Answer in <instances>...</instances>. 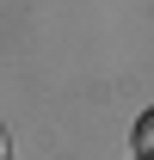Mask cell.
<instances>
[{
	"label": "cell",
	"mask_w": 154,
	"mask_h": 160,
	"mask_svg": "<svg viewBox=\"0 0 154 160\" xmlns=\"http://www.w3.org/2000/svg\"><path fill=\"white\" fill-rule=\"evenodd\" d=\"M136 160H154V111L136 117Z\"/></svg>",
	"instance_id": "obj_1"
},
{
	"label": "cell",
	"mask_w": 154,
	"mask_h": 160,
	"mask_svg": "<svg viewBox=\"0 0 154 160\" xmlns=\"http://www.w3.org/2000/svg\"><path fill=\"white\" fill-rule=\"evenodd\" d=\"M0 160H6V129H0Z\"/></svg>",
	"instance_id": "obj_2"
}]
</instances>
